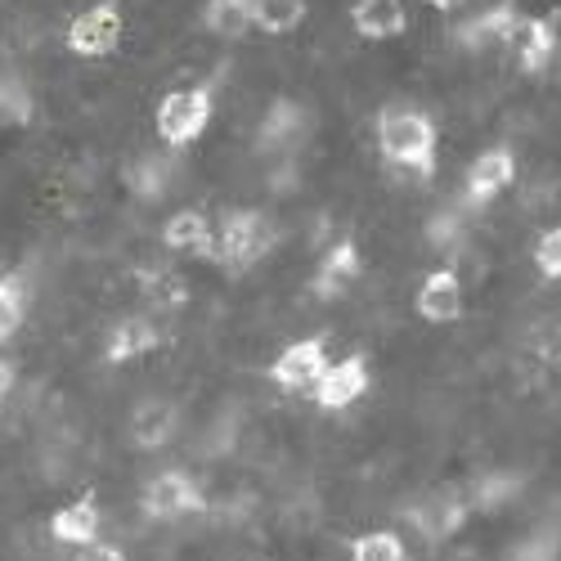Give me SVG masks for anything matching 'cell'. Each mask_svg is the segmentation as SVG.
I'll return each instance as SVG.
<instances>
[{
	"instance_id": "ac0fdd59",
	"label": "cell",
	"mask_w": 561,
	"mask_h": 561,
	"mask_svg": "<svg viewBox=\"0 0 561 561\" xmlns=\"http://www.w3.org/2000/svg\"><path fill=\"white\" fill-rule=\"evenodd\" d=\"M351 27L359 41H396L409 32V10L404 0H355Z\"/></svg>"
},
{
	"instance_id": "d6986e66",
	"label": "cell",
	"mask_w": 561,
	"mask_h": 561,
	"mask_svg": "<svg viewBox=\"0 0 561 561\" xmlns=\"http://www.w3.org/2000/svg\"><path fill=\"white\" fill-rule=\"evenodd\" d=\"M306 126H310V113H306L301 104L274 100V104L265 108L261 126H256V145H261V149H288V145H297V139L306 135Z\"/></svg>"
},
{
	"instance_id": "e0dca14e",
	"label": "cell",
	"mask_w": 561,
	"mask_h": 561,
	"mask_svg": "<svg viewBox=\"0 0 561 561\" xmlns=\"http://www.w3.org/2000/svg\"><path fill=\"white\" fill-rule=\"evenodd\" d=\"M162 346V333H158V323L145 319V314H126L117 319L108 337H104V364H130V359H145Z\"/></svg>"
},
{
	"instance_id": "277c9868",
	"label": "cell",
	"mask_w": 561,
	"mask_h": 561,
	"mask_svg": "<svg viewBox=\"0 0 561 561\" xmlns=\"http://www.w3.org/2000/svg\"><path fill=\"white\" fill-rule=\"evenodd\" d=\"M126 41V10L122 0H95V5H85L68 19L64 27V50L72 59H113Z\"/></svg>"
},
{
	"instance_id": "d4e9b609",
	"label": "cell",
	"mask_w": 561,
	"mask_h": 561,
	"mask_svg": "<svg viewBox=\"0 0 561 561\" xmlns=\"http://www.w3.org/2000/svg\"><path fill=\"white\" fill-rule=\"evenodd\" d=\"M427 243L440 252H458L462 248V216L458 211H440L427 220Z\"/></svg>"
},
{
	"instance_id": "ffe728a7",
	"label": "cell",
	"mask_w": 561,
	"mask_h": 561,
	"mask_svg": "<svg viewBox=\"0 0 561 561\" xmlns=\"http://www.w3.org/2000/svg\"><path fill=\"white\" fill-rule=\"evenodd\" d=\"M198 23L216 41H243L252 32V0H203Z\"/></svg>"
},
{
	"instance_id": "5bb4252c",
	"label": "cell",
	"mask_w": 561,
	"mask_h": 561,
	"mask_svg": "<svg viewBox=\"0 0 561 561\" xmlns=\"http://www.w3.org/2000/svg\"><path fill=\"white\" fill-rule=\"evenodd\" d=\"M180 432V409L171 400H145V404H135L130 409V423H126V436L135 449H167Z\"/></svg>"
},
{
	"instance_id": "ba28073f",
	"label": "cell",
	"mask_w": 561,
	"mask_h": 561,
	"mask_svg": "<svg viewBox=\"0 0 561 561\" xmlns=\"http://www.w3.org/2000/svg\"><path fill=\"white\" fill-rule=\"evenodd\" d=\"M517 180V153L507 145H494L485 153H477V162L467 167V180H462V203L472 211H485L503 190H512Z\"/></svg>"
},
{
	"instance_id": "7402d4cb",
	"label": "cell",
	"mask_w": 561,
	"mask_h": 561,
	"mask_svg": "<svg viewBox=\"0 0 561 561\" xmlns=\"http://www.w3.org/2000/svg\"><path fill=\"white\" fill-rule=\"evenodd\" d=\"M310 0H252V27L265 36H288L306 23Z\"/></svg>"
},
{
	"instance_id": "7a4b0ae2",
	"label": "cell",
	"mask_w": 561,
	"mask_h": 561,
	"mask_svg": "<svg viewBox=\"0 0 561 561\" xmlns=\"http://www.w3.org/2000/svg\"><path fill=\"white\" fill-rule=\"evenodd\" d=\"M274 248H278V225L265 211H252V207L225 211L220 233H216V265L225 274H243L261 265Z\"/></svg>"
},
{
	"instance_id": "4fadbf2b",
	"label": "cell",
	"mask_w": 561,
	"mask_h": 561,
	"mask_svg": "<svg viewBox=\"0 0 561 561\" xmlns=\"http://www.w3.org/2000/svg\"><path fill=\"white\" fill-rule=\"evenodd\" d=\"M467 512H472V499H458V494H432V499H417L409 507V526L423 535L427 543H445L462 530Z\"/></svg>"
},
{
	"instance_id": "f1b7e54d",
	"label": "cell",
	"mask_w": 561,
	"mask_h": 561,
	"mask_svg": "<svg viewBox=\"0 0 561 561\" xmlns=\"http://www.w3.org/2000/svg\"><path fill=\"white\" fill-rule=\"evenodd\" d=\"M423 5H432V10H440V14H454L462 0H423Z\"/></svg>"
},
{
	"instance_id": "52a82bcc",
	"label": "cell",
	"mask_w": 561,
	"mask_h": 561,
	"mask_svg": "<svg viewBox=\"0 0 561 561\" xmlns=\"http://www.w3.org/2000/svg\"><path fill=\"white\" fill-rule=\"evenodd\" d=\"M373 387V373H368V355L355 351V355H342V359H329V368H323V378L314 382V404L323 413H342L351 404H359Z\"/></svg>"
},
{
	"instance_id": "30bf717a",
	"label": "cell",
	"mask_w": 561,
	"mask_h": 561,
	"mask_svg": "<svg viewBox=\"0 0 561 561\" xmlns=\"http://www.w3.org/2000/svg\"><path fill=\"white\" fill-rule=\"evenodd\" d=\"M413 310L423 323H458L462 319V278L454 265H440V270H427L423 284L413 293Z\"/></svg>"
},
{
	"instance_id": "484cf974",
	"label": "cell",
	"mask_w": 561,
	"mask_h": 561,
	"mask_svg": "<svg viewBox=\"0 0 561 561\" xmlns=\"http://www.w3.org/2000/svg\"><path fill=\"white\" fill-rule=\"evenodd\" d=\"M535 270L543 278H552V284L561 278V225L539 233V243H535Z\"/></svg>"
},
{
	"instance_id": "7c38bea8",
	"label": "cell",
	"mask_w": 561,
	"mask_h": 561,
	"mask_svg": "<svg viewBox=\"0 0 561 561\" xmlns=\"http://www.w3.org/2000/svg\"><path fill=\"white\" fill-rule=\"evenodd\" d=\"M359 274H364V256H359V243H351V239H337L329 252H323V261L314 265L310 293H314L319 301H337V297H346V293L359 284Z\"/></svg>"
},
{
	"instance_id": "3957f363",
	"label": "cell",
	"mask_w": 561,
	"mask_h": 561,
	"mask_svg": "<svg viewBox=\"0 0 561 561\" xmlns=\"http://www.w3.org/2000/svg\"><path fill=\"white\" fill-rule=\"evenodd\" d=\"M211 117H216V90L211 85H180L158 100L153 130L167 149H190L194 139H203Z\"/></svg>"
},
{
	"instance_id": "8fae6325",
	"label": "cell",
	"mask_w": 561,
	"mask_h": 561,
	"mask_svg": "<svg viewBox=\"0 0 561 561\" xmlns=\"http://www.w3.org/2000/svg\"><path fill=\"white\" fill-rule=\"evenodd\" d=\"M162 248L175 256H194V261H216V229L207 211L198 207H180L162 220Z\"/></svg>"
},
{
	"instance_id": "9c48e42d",
	"label": "cell",
	"mask_w": 561,
	"mask_h": 561,
	"mask_svg": "<svg viewBox=\"0 0 561 561\" xmlns=\"http://www.w3.org/2000/svg\"><path fill=\"white\" fill-rule=\"evenodd\" d=\"M522 5L517 0H499V5H490V10H481V14H472L467 23H458L454 27V41L462 45V50H472V55H485V50H507L512 45V36H517V27H522Z\"/></svg>"
},
{
	"instance_id": "4316f807",
	"label": "cell",
	"mask_w": 561,
	"mask_h": 561,
	"mask_svg": "<svg viewBox=\"0 0 561 561\" xmlns=\"http://www.w3.org/2000/svg\"><path fill=\"white\" fill-rule=\"evenodd\" d=\"M72 561H126V552L117 543H90V548H77Z\"/></svg>"
},
{
	"instance_id": "cb8c5ba5",
	"label": "cell",
	"mask_w": 561,
	"mask_h": 561,
	"mask_svg": "<svg viewBox=\"0 0 561 561\" xmlns=\"http://www.w3.org/2000/svg\"><path fill=\"white\" fill-rule=\"evenodd\" d=\"M404 539L396 530H368L351 543V561H404Z\"/></svg>"
},
{
	"instance_id": "2e32d148",
	"label": "cell",
	"mask_w": 561,
	"mask_h": 561,
	"mask_svg": "<svg viewBox=\"0 0 561 561\" xmlns=\"http://www.w3.org/2000/svg\"><path fill=\"white\" fill-rule=\"evenodd\" d=\"M557 45H561V32H557V19H522L517 36H512V50H517V68L526 77H543L557 59Z\"/></svg>"
},
{
	"instance_id": "6da1fadb",
	"label": "cell",
	"mask_w": 561,
	"mask_h": 561,
	"mask_svg": "<svg viewBox=\"0 0 561 561\" xmlns=\"http://www.w3.org/2000/svg\"><path fill=\"white\" fill-rule=\"evenodd\" d=\"M373 135H378V153L387 158V167H400L417 180H432L436 175V122L413 108V104H387L378 108V117H373Z\"/></svg>"
},
{
	"instance_id": "5b68a950",
	"label": "cell",
	"mask_w": 561,
	"mask_h": 561,
	"mask_svg": "<svg viewBox=\"0 0 561 561\" xmlns=\"http://www.w3.org/2000/svg\"><path fill=\"white\" fill-rule=\"evenodd\" d=\"M323 368H329V337L310 333V337H297V342H288L284 351H278L265 368V378L288 396H310L314 382L323 378Z\"/></svg>"
},
{
	"instance_id": "44dd1931",
	"label": "cell",
	"mask_w": 561,
	"mask_h": 561,
	"mask_svg": "<svg viewBox=\"0 0 561 561\" xmlns=\"http://www.w3.org/2000/svg\"><path fill=\"white\" fill-rule=\"evenodd\" d=\"M27 306H32V288L23 274H0V346L14 342L27 323Z\"/></svg>"
},
{
	"instance_id": "9a60e30c",
	"label": "cell",
	"mask_w": 561,
	"mask_h": 561,
	"mask_svg": "<svg viewBox=\"0 0 561 561\" xmlns=\"http://www.w3.org/2000/svg\"><path fill=\"white\" fill-rule=\"evenodd\" d=\"M100 530H104V507L95 499H72V503L50 512V539L64 548L100 543Z\"/></svg>"
},
{
	"instance_id": "603a6c76",
	"label": "cell",
	"mask_w": 561,
	"mask_h": 561,
	"mask_svg": "<svg viewBox=\"0 0 561 561\" xmlns=\"http://www.w3.org/2000/svg\"><path fill=\"white\" fill-rule=\"evenodd\" d=\"M522 490H526V472H490V477L477 481V490H472V507H481V512H499V507H507L512 499H517Z\"/></svg>"
},
{
	"instance_id": "8992f818",
	"label": "cell",
	"mask_w": 561,
	"mask_h": 561,
	"mask_svg": "<svg viewBox=\"0 0 561 561\" xmlns=\"http://www.w3.org/2000/svg\"><path fill=\"white\" fill-rule=\"evenodd\" d=\"M139 507H145V517L149 522H180V517H203V512L211 507L203 485L190 477V472H180V467H167V472H158L145 494H139Z\"/></svg>"
},
{
	"instance_id": "83f0119b",
	"label": "cell",
	"mask_w": 561,
	"mask_h": 561,
	"mask_svg": "<svg viewBox=\"0 0 561 561\" xmlns=\"http://www.w3.org/2000/svg\"><path fill=\"white\" fill-rule=\"evenodd\" d=\"M19 387V364L14 359H0V409H5V400L14 396Z\"/></svg>"
}]
</instances>
